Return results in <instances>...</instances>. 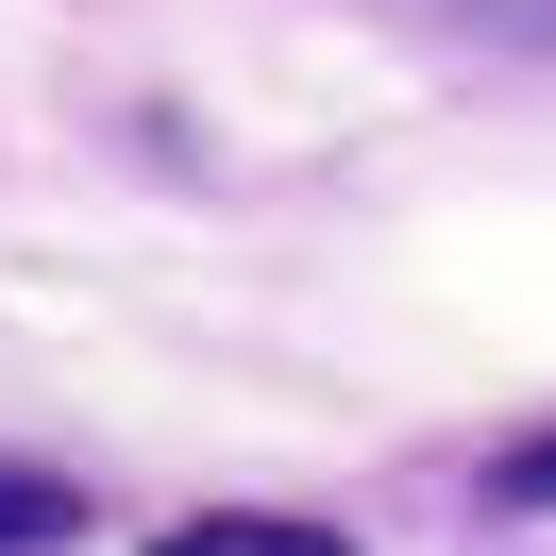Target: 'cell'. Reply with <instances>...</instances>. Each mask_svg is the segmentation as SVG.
Wrapping results in <instances>:
<instances>
[{
  "instance_id": "cell-1",
  "label": "cell",
  "mask_w": 556,
  "mask_h": 556,
  "mask_svg": "<svg viewBox=\"0 0 556 556\" xmlns=\"http://www.w3.org/2000/svg\"><path fill=\"white\" fill-rule=\"evenodd\" d=\"M152 556H354L338 522H270V506H237V522H186V540H152Z\"/></svg>"
},
{
  "instance_id": "cell-2",
  "label": "cell",
  "mask_w": 556,
  "mask_h": 556,
  "mask_svg": "<svg viewBox=\"0 0 556 556\" xmlns=\"http://www.w3.org/2000/svg\"><path fill=\"white\" fill-rule=\"evenodd\" d=\"M68 522H85V489H68V472H17V455H0V556H51Z\"/></svg>"
},
{
  "instance_id": "cell-3",
  "label": "cell",
  "mask_w": 556,
  "mask_h": 556,
  "mask_svg": "<svg viewBox=\"0 0 556 556\" xmlns=\"http://www.w3.org/2000/svg\"><path fill=\"white\" fill-rule=\"evenodd\" d=\"M489 506H556V439H522L506 472H489Z\"/></svg>"
}]
</instances>
